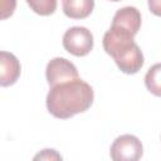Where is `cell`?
Segmentation results:
<instances>
[{"mask_svg": "<svg viewBox=\"0 0 161 161\" xmlns=\"http://www.w3.org/2000/svg\"><path fill=\"white\" fill-rule=\"evenodd\" d=\"M93 88L80 78L50 87L47 94V108L52 116L60 119L86 112L93 103Z\"/></svg>", "mask_w": 161, "mask_h": 161, "instance_id": "obj_1", "label": "cell"}, {"mask_svg": "<svg viewBox=\"0 0 161 161\" xmlns=\"http://www.w3.org/2000/svg\"><path fill=\"white\" fill-rule=\"evenodd\" d=\"M133 35L116 28H109L103 36V48L126 74H136L143 65V54L133 40Z\"/></svg>", "mask_w": 161, "mask_h": 161, "instance_id": "obj_2", "label": "cell"}, {"mask_svg": "<svg viewBox=\"0 0 161 161\" xmlns=\"http://www.w3.org/2000/svg\"><path fill=\"white\" fill-rule=\"evenodd\" d=\"M63 47L75 57H84L93 49V35L84 26H72L63 35Z\"/></svg>", "mask_w": 161, "mask_h": 161, "instance_id": "obj_3", "label": "cell"}, {"mask_svg": "<svg viewBox=\"0 0 161 161\" xmlns=\"http://www.w3.org/2000/svg\"><path fill=\"white\" fill-rule=\"evenodd\" d=\"M109 155L114 161H137L143 155V146L138 137L133 135H122L111 145Z\"/></svg>", "mask_w": 161, "mask_h": 161, "instance_id": "obj_4", "label": "cell"}, {"mask_svg": "<svg viewBox=\"0 0 161 161\" xmlns=\"http://www.w3.org/2000/svg\"><path fill=\"white\" fill-rule=\"evenodd\" d=\"M45 77H47L48 84L50 87H53L59 83L77 79V78H79V74H78L75 65L72 62H69L65 58L57 57V58H53L47 64Z\"/></svg>", "mask_w": 161, "mask_h": 161, "instance_id": "obj_5", "label": "cell"}, {"mask_svg": "<svg viewBox=\"0 0 161 161\" xmlns=\"http://www.w3.org/2000/svg\"><path fill=\"white\" fill-rule=\"evenodd\" d=\"M141 13L135 6H125L116 11L112 25L116 29H119L122 31H126L131 35H136L141 28Z\"/></svg>", "mask_w": 161, "mask_h": 161, "instance_id": "obj_6", "label": "cell"}, {"mask_svg": "<svg viewBox=\"0 0 161 161\" xmlns=\"http://www.w3.org/2000/svg\"><path fill=\"white\" fill-rule=\"evenodd\" d=\"M21 67L18 58L9 52L0 53V84L1 87L13 86L20 77Z\"/></svg>", "mask_w": 161, "mask_h": 161, "instance_id": "obj_7", "label": "cell"}, {"mask_svg": "<svg viewBox=\"0 0 161 161\" xmlns=\"http://www.w3.org/2000/svg\"><path fill=\"white\" fill-rule=\"evenodd\" d=\"M63 13L70 19H84L94 9V0H63Z\"/></svg>", "mask_w": 161, "mask_h": 161, "instance_id": "obj_8", "label": "cell"}, {"mask_svg": "<svg viewBox=\"0 0 161 161\" xmlns=\"http://www.w3.org/2000/svg\"><path fill=\"white\" fill-rule=\"evenodd\" d=\"M145 86L150 93L161 97V63L153 64L145 75Z\"/></svg>", "mask_w": 161, "mask_h": 161, "instance_id": "obj_9", "label": "cell"}, {"mask_svg": "<svg viewBox=\"0 0 161 161\" xmlns=\"http://www.w3.org/2000/svg\"><path fill=\"white\" fill-rule=\"evenodd\" d=\"M30 9L42 16L52 15L57 9V0H26Z\"/></svg>", "mask_w": 161, "mask_h": 161, "instance_id": "obj_10", "label": "cell"}, {"mask_svg": "<svg viewBox=\"0 0 161 161\" xmlns=\"http://www.w3.org/2000/svg\"><path fill=\"white\" fill-rule=\"evenodd\" d=\"M16 8V0H1V19L11 16Z\"/></svg>", "mask_w": 161, "mask_h": 161, "instance_id": "obj_11", "label": "cell"}, {"mask_svg": "<svg viewBox=\"0 0 161 161\" xmlns=\"http://www.w3.org/2000/svg\"><path fill=\"white\" fill-rule=\"evenodd\" d=\"M34 160H62V156L52 148H45L34 156Z\"/></svg>", "mask_w": 161, "mask_h": 161, "instance_id": "obj_12", "label": "cell"}, {"mask_svg": "<svg viewBox=\"0 0 161 161\" xmlns=\"http://www.w3.org/2000/svg\"><path fill=\"white\" fill-rule=\"evenodd\" d=\"M147 3L150 11L156 16H161V0H147Z\"/></svg>", "mask_w": 161, "mask_h": 161, "instance_id": "obj_13", "label": "cell"}, {"mask_svg": "<svg viewBox=\"0 0 161 161\" xmlns=\"http://www.w3.org/2000/svg\"><path fill=\"white\" fill-rule=\"evenodd\" d=\"M111 1H114L116 3V1H121V0H111Z\"/></svg>", "mask_w": 161, "mask_h": 161, "instance_id": "obj_14", "label": "cell"}]
</instances>
